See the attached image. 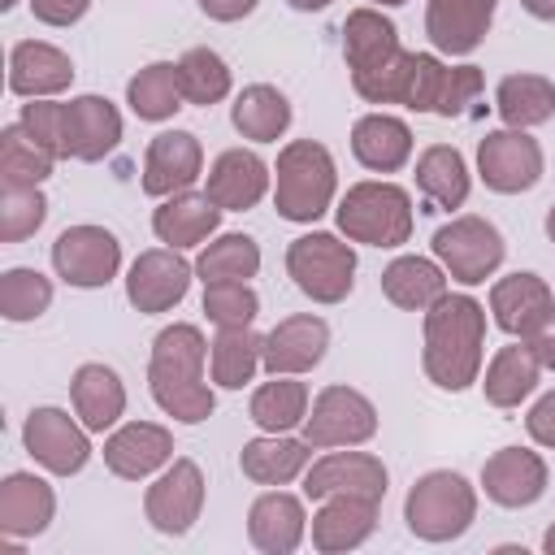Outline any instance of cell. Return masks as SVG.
I'll list each match as a JSON object with an SVG mask.
<instances>
[{
    "mask_svg": "<svg viewBox=\"0 0 555 555\" xmlns=\"http://www.w3.org/2000/svg\"><path fill=\"white\" fill-rule=\"evenodd\" d=\"M347 56L360 95L369 100H408L416 56H403L395 43V26L377 13H351L347 22Z\"/></svg>",
    "mask_w": 555,
    "mask_h": 555,
    "instance_id": "6da1fadb",
    "label": "cell"
},
{
    "mask_svg": "<svg viewBox=\"0 0 555 555\" xmlns=\"http://www.w3.org/2000/svg\"><path fill=\"white\" fill-rule=\"evenodd\" d=\"M199 364H204V338L195 325H173L156 338L152 390L165 412H173L182 421H204L212 412V395L199 382Z\"/></svg>",
    "mask_w": 555,
    "mask_h": 555,
    "instance_id": "7a4b0ae2",
    "label": "cell"
},
{
    "mask_svg": "<svg viewBox=\"0 0 555 555\" xmlns=\"http://www.w3.org/2000/svg\"><path fill=\"white\" fill-rule=\"evenodd\" d=\"M477 347H481V308L464 295L438 299V308L429 312V351H425L434 382L451 390L468 386L477 369Z\"/></svg>",
    "mask_w": 555,
    "mask_h": 555,
    "instance_id": "3957f363",
    "label": "cell"
},
{
    "mask_svg": "<svg viewBox=\"0 0 555 555\" xmlns=\"http://www.w3.org/2000/svg\"><path fill=\"white\" fill-rule=\"evenodd\" d=\"M334 191L330 152L317 143H291L278 160V208L291 221H312Z\"/></svg>",
    "mask_w": 555,
    "mask_h": 555,
    "instance_id": "277c9868",
    "label": "cell"
},
{
    "mask_svg": "<svg viewBox=\"0 0 555 555\" xmlns=\"http://www.w3.org/2000/svg\"><path fill=\"white\" fill-rule=\"evenodd\" d=\"M338 225L364 243H377V247H390V243H403L408 238V195L399 186H356L343 208H338Z\"/></svg>",
    "mask_w": 555,
    "mask_h": 555,
    "instance_id": "5b68a950",
    "label": "cell"
},
{
    "mask_svg": "<svg viewBox=\"0 0 555 555\" xmlns=\"http://www.w3.org/2000/svg\"><path fill=\"white\" fill-rule=\"evenodd\" d=\"M291 273L299 282V291H308L312 299H343L351 291V269H356V256L330 238V234H308V238H295L291 247Z\"/></svg>",
    "mask_w": 555,
    "mask_h": 555,
    "instance_id": "8992f818",
    "label": "cell"
},
{
    "mask_svg": "<svg viewBox=\"0 0 555 555\" xmlns=\"http://www.w3.org/2000/svg\"><path fill=\"white\" fill-rule=\"evenodd\" d=\"M473 516V494L455 473H434L425 477L412 499H408V525L425 538H447L460 533Z\"/></svg>",
    "mask_w": 555,
    "mask_h": 555,
    "instance_id": "52a82bcc",
    "label": "cell"
},
{
    "mask_svg": "<svg viewBox=\"0 0 555 555\" xmlns=\"http://www.w3.org/2000/svg\"><path fill=\"white\" fill-rule=\"evenodd\" d=\"M434 251L451 264V273L460 282H481L503 260V238H499L494 225H486L477 217H464V221H451L434 234Z\"/></svg>",
    "mask_w": 555,
    "mask_h": 555,
    "instance_id": "ba28073f",
    "label": "cell"
},
{
    "mask_svg": "<svg viewBox=\"0 0 555 555\" xmlns=\"http://www.w3.org/2000/svg\"><path fill=\"white\" fill-rule=\"evenodd\" d=\"M52 260L56 269L74 282V286H100L113 278L117 269V238L108 230H95V225H78V230H65L52 247Z\"/></svg>",
    "mask_w": 555,
    "mask_h": 555,
    "instance_id": "9c48e42d",
    "label": "cell"
},
{
    "mask_svg": "<svg viewBox=\"0 0 555 555\" xmlns=\"http://www.w3.org/2000/svg\"><path fill=\"white\" fill-rule=\"evenodd\" d=\"M494 312H499L503 330L525 334V338H538L555 321V304L533 273H516V278L499 282L494 286Z\"/></svg>",
    "mask_w": 555,
    "mask_h": 555,
    "instance_id": "30bf717a",
    "label": "cell"
},
{
    "mask_svg": "<svg viewBox=\"0 0 555 555\" xmlns=\"http://www.w3.org/2000/svg\"><path fill=\"white\" fill-rule=\"evenodd\" d=\"M121 134V121L113 113L108 100H95V95H82L74 100L69 108H61V143L65 152L74 156H104Z\"/></svg>",
    "mask_w": 555,
    "mask_h": 555,
    "instance_id": "8fae6325",
    "label": "cell"
},
{
    "mask_svg": "<svg viewBox=\"0 0 555 555\" xmlns=\"http://www.w3.org/2000/svg\"><path fill=\"white\" fill-rule=\"evenodd\" d=\"M538 169H542V156L533 139L507 134V130L481 139V173L494 191H525L538 182Z\"/></svg>",
    "mask_w": 555,
    "mask_h": 555,
    "instance_id": "7c38bea8",
    "label": "cell"
},
{
    "mask_svg": "<svg viewBox=\"0 0 555 555\" xmlns=\"http://www.w3.org/2000/svg\"><path fill=\"white\" fill-rule=\"evenodd\" d=\"M373 434V408L356 395V390H325L312 421H308V438L312 442H356Z\"/></svg>",
    "mask_w": 555,
    "mask_h": 555,
    "instance_id": "4fadbf2b",
    "label": "cell"
},
{
    "mask_svg": "<svg viewBox=\"0 0 555 555\" xmlns=\"http://www.w3.org/2000/svg\"><path fill=\"white\" fill-rule=\"evenodd\" d=\"M494 0H434L429 4V35L442 52H468L486 35Z\"/></svg>",
    "mask_w": 555,
    "mask_h": 555,
    "instance_id": "5bb4252c",
    "label": "cell"
},
{
    "mask_svg": "<svg viewBox=\"0 0 555 555\" xmlns=\"http://www.w3.org/2000/svg\"><path fill=\"white\" fill-rule=\"evenodd\" d=\"M199 173V147L191 134L173 130V134H156L152 147H147V178L143 186L152 195H165V191H182L191 186Z\"/></svg>",
    "mask_w": 555,
    "mask_h": 555,
    "instance_id": "9a60e30c",
    "label": "cell"
},
{
    "mask_svg": "<svg viewBox=\"0 0 555 555\" xmlns=\"http://www.w3.org/2000/svg\"><path fill=\"white\" fill-rule=\"evenodd\" d=\"M26 447H30L48 468H56V473H74V468H82V460H87L82 434H78V429L69 425V416H61L56 408H43V412L30 416V425H26Z\"/></svg>",
    "mask_w": 555,
    "mask_h": 555,
    "instance_id": "2e32d148",
    "label": "cell"
},
{
    "mask_svg": "<svg viewBox=\"0 0 555 555\" xmlns=\"http://www.w3.org/2000/svg\"><path fill=\"white\" fill-rule=\"evenodd\" d=\"M186 291V264L169 251H147L143 260H134L130 269V299L147 312H160L169 304H178Z\"/></svg>",
    "mask_w": 555,
    "mask_h": 555,
    "instance_id": "e0dca14e",
    "label": "cell"
},
{
    "mask_svg": "<svg viewBox=\"0 0 555 555\" xmlns=\"http://www.w3.org/2000/svg\"><path fill=\"white\" fill-rule=\"evenodd\" d=\"M264 191V165L251 152H225L208 173V199L217 208H251Z\"/></svg>",
    "mask_w": 555,
    "mask_h": 555,
    "instance_id": "ac0fdd59",
    "label": "cell"
},
{
    "mask_svg": "<svg viewBox=\"0 0 555 555\" xmlns=\"http://www.w3.org/2000/svg\"><path fill=\"white\" fill-rule=\"evenodd\" d=\"M325 351V325L312 321V317H291L282 321L269 338H264V364L273 373H286V369H308L317 364Z\"/></svg>",
    "mask_w": 555,
    "mask_h": 555,
    "instance_id": "d6986e66",
    "label": "cell"
},
{
    "mask_svg": "<svg viewBox=\"0 0 555 555\" xmlns=\"http://www.w3.org/2000/svg\"><path fill=\"white\" fill-rule=\"evenodd\" d=\"M195 507H199V473L191 464H173V473L156 481V490L147 499V512H152V520L160 529L182 533L191 525Z\"/></svg>",
    "mask_w": 555,
    "mask_h": 555,
    "instance_id": "ffe728a7",
    "label": "cell"
},
{
    "mask_svg": "<svg viewBox=\"0 0 555 555\" xmlns=\"http://www.w3.org/2000/svg\"><path fill=\"white\" fill-rule=\"evenodd\" d=\"M486 490L499 503H533L542 494V464L529 451L507 447L486 464Z\"/></svg>",
    "mask_w": 555,
    "mask_h": 555,
    "instance_id": "44dd1931",
    "label": "cell"
},
{
    "mask_svg": "<svg viewBox=\"0 0 555 555\" xmlns=\"http://www.w3.org/2000/svg\"><path fill=\"white\" fill-rule=\"evenodd\" d=\"M351 147L369 169H399L408 160L412 139H408V126L395 117H364L351 134Z\"/></svg>",
    "mask_w": 555,
    "mask_h": 555,
    "instance_id": "7402d4cb",
    "label": "cell"
},
{
    "mask_svg": "<svg viewBox=\"0 0 555 555\" xmlns=\"http://www.w3.org/2000/svg\"><path fill=\"white\" fill-rule=\"evenodd\" d=\"M169 455V434L156 425H126L113 442H108V464L121 477H143L152 473L160 460Z\"/></svg>",
    "mask_w": 555,
    "mask_h": 555,
    "instance_id": "603a6c76",
    "label": "cell"
},
{
    "mask_svg": "<svg viewBox=\"0 0 555 555\" xmlns=\"http://www.w3.org/2000/svg\"><path fill=\"white\" fill-rule=\"evenodd\" d=\"M69 74H74L69 61L48 43L13 48V78H9L13 91H56V87L69 82Z\"/></svg>",
    "mask_w": 555,
    "mask_h": 555,
    "instance_id": "cb8c5ba5",
    "label": "cell"
},
{
    "mask_svg": "<svg viewBox=\"0 0 555 555\" xmlns=\"http://www.w3.org/2000/svg\"><path fill=\"white\" fill-rule=\"evenodd\" d=\"M212 225H217V204L208 195H182V199H169L156 212V234L165 243H173V247L199 243Z\"/></svg>",
    "mask_w": 555,
    "mask_h": 555,
    "instance_id": "d4e9b609",
    "label": "cell"
},
{
    "mask_svg": "<svg viewBox=\"0 0 555 555\" xmlns=\"http://www.w3.org/2000/svg\"><path fill=\"white\" fill-rule=\"evenodd\" d=\"M499 113L512 121V126H533V121H546L555 113V87L546 78H533V74H512L503 78L499 87Z\"/></svg>",
    "mask_w": 555,
    "mask_h": 555,
    "instance_id": "484cf974",
    "label": "cell"
},
{
    "mask_svg": "<svg viewBox=\"0 0 555 555\" xmlns=\"http://www.w3.org/2000/svg\"><path fill=\"white\" fill-rule=\"evenodd\" d=\"M416 182L421 191L442 204V208H460L464 195H468V178H464V160L455 147H429L421 156V169H416Z\"/></svg>",
    "mask_w": 555,
    "mask_h": 555,
    "instance_id": "4316f807",
    "label": "cell"
},
{
    "mask_svg": "<svg viewBox=\"0 0 555 555\" xmlns=\"http://www.w3.org/2000/svg\"><path fill=\"white\" fill-rule=\"evenodd\" d=\"M74 403H78L87 429H104L108 421H117V412H121V386H117L113 369H100V364L78 369V377H74Z\"/></svg>",
    "mask_w": 555,
    "mask_h": 555,
    "instance_id": "83f0119b",
    "label": "cell"
},
{
    "mask_svg": "<svg viewBox=\"0 0 555 555\" xmlns=\"http://www.w3.org/2000/svg\"><path fill=\"white\" fill-rule=\"evenodd\" d=\"M538 382V356L533 347H503L490 364V377H486V395L494 403H516L520 395H529Z\"/></svg>",
    "mask_w": 555,
    "mask_h": 555,
    "instance_id": "f1b7e54d",
    "label": "cell"
},
{
    "mask_svg": "<svg viewBox=\"0 0 555 555\" xmlns=\"http://www.w3.org/2000/svg\"><path fill=\"white\" fill-rule=\"evenodd\" d=\"M382 286H386V295H390L395 304H403V308H421V304H429V299H442V273H438L429 260H416V256L395 260V264L386 269V278H382Z\"/></svg>",
    "mask_w": 555,
    "mask_h": 555,
    "instance_id": "f546056e",
    "label": "cell"
},
{
    "mask_svg": "<svg viewBox=\"0 0 555 555\" xmlns=\"http://www.w3.org/2000/svg\"><path fill=\"white\" fill-rule=\"evenodd\" d=\"M256 264H260V251L247 234H225L199 256L204 282H243L256 273Z\"/></svg>",
    "mask_w": 555,
    "mask_h": 555,
    "instance_id": "4dcf8cb0",
    "label": "cell"
},
{
    "mask_svg": "<svg viewBox=\"0 0 555 555\" xmlns=\"http://www.w3.org/2000/svg\"><path fill=\"white\" fill-rule=\"evenodd\" d=\"M286 121H291V108L273 87H251L234 104V126L247 130L251 139H273V134H282Z\"/></svg>",
    "mask_w": 555,
    "mask_h": 555,
    "instance_id": "1f68e13d",
    "label": "cell"
},
{
    "mask_svg": "<svg viewBox=\"0 0 555 555\" xmlns=\"http://www.w3.org/2000/svg\"><path fill=\"white\" fill-rule=\"evenodd\" d=\"M182 82H178V65H147L134 82H130V104L139 117H169L178 108Z\"/></svg>",
    "mask_w": 555,
    "mask_h": 555,
    "instance_id": "d6a6232c",
    "label": "cell"
},
{
    "mask_svg": "<svg viewBox=\"0 0 555 555\" xmlns=\"http://www.w3.org/2000/svg\"><path fill=\"white\" fill-rule=\"evenodd\" d=\"M334 481L347 486V490H356V486H364V490H373V494L386 490V473H382L373 460H364V455H330L325 464H317V473L308 477V494L317 499V494H325Z\"/></svg>",
    "mask_w": 555,
    "mask_h": 555,
    "instance_id": "836d02e7",
    "label": "cell"
},
{
    "mask_svg": "<svg viewBox=\"0 0 555 555\" xmlns=\"http://www.w3.org/2000/svg\"><path fill=\"white\" fill-rule=\"evenodd\" d=\"M178 82H182V95H186L191 104H212V100L225 95L230 74H225V65H221L217 52L195 48V52L182 56V65H178Z\"/></svg>",
    "mask_w": 555,
    "mask_h": 555,
    "instance_id": "e575fe53",
    "label": "cell"
},
{
    "mask_svg": "<svg viewBox=\"0 0 555 555\" xmlns=\"http://www.w3.org/2000/svg\"><path fill=\"white\" fill-rule=\"evenodd\" d=\"M256 347H260V338L247 334V325L221 330V338L212 347V373H217V382L221 386H243L251 377V369H256Z\"/></svg>",
    "mask_w": 555,
    "mask_h": 555,
    "instance_id": "d590c367",
    "label": "cell"
},
{
    "mask_svg": "<svg viewBox=\"0 0 555 555\" xmlns=\"http://www.w3.org/2000/svg\"><path fill=\"white\" fill-rule=\"evenodd\" d=\"M251 416L264 425V429H286L304 416V386L299 382H269L256 390L251 399Z\"/></svg>",
    "mask_w": 555,
    "mask_h": 555,
    "instance_id": "8d00e7d4",
    "label": "cell"
},
{
    "mask_svg": "<svg viewBox=\"0 0 555 555\" xmlns=\"http://www.w3.org/2000/svg\"><path fill=\"white\" fill-rule=\"evenodd\" d=\"M304 447L299 442H251L243 451V468L256 477V481H282L291 477L299 464H304Z\"/></svg>",
    "mask_w": 555,
    "mask_h": 555,
    "instance_id": "74e56055",
    "label": "cell"
},
{
    "mask_svg": "<svg viewBox=\"0 0 555 555\" xmlns=\"http://www.w3.org/2000/svg\"><path fill=\"white\" fill-rule=\"evenodd\" d=\"M204 312L230 330V325H247L256 317V295L243 286V282H208L204 291Z\"/></svg>",
    "mask_w": 555,
    "mask_h": 555,
    "instance_id": "f35d334b",
    "label": "cell"
},
{
    "mask_svg": "<svg viewBox=\"0 0 555 555\" xmlns=\"http://www.w3.org/2000/svg\"><path fill=\"white\" fill-rule=\"evenodd\" d=\"M48 147L30 139V147L22 143V130H4V178L9 186H35L48 173Z\"/></svg>",
    "mask_w": 555,
    "mask_h": 555,
    "instance_id": "ab89813d",
    "label": "cell"
},
{
    "mask_svg": "<svg viewBox=\"0 0 555 555\" xmlns=\"http://www.w3.org/2000/svg\"><path fill=\"white\" fill-rule=\"evenodd\" d=\"M48 295H52V291H48V282H43L39 273H30V269H13V273L4 278V291H0V299H4V317L26 321V317L43 312Z\"/></svg>",
    "mask_w": 555,
    "mask_h": 555,
    "instance_id": "60d3db41",
    "label": "cell"
},
{
    "mask_svg": "<svg viewBox=\"0 0 555 555\" xmlns=\"http://www.w3.org/2000/svg\"><path fill=\"white\" fill-rule=\"evenodd\" d=\"M43 221V195L35 186H9V208H4V234L22 238Z\"/></svg>",
    "mask_w": 555,
    "mask_h": 555,
    "instance_id": "b9f144b4",
    "label": "cell"
},
{
    "mask_svg": "<svg viewBox=\"0 0 555 555\" xmlns=\"http://www.w3.org/2000/svg\"><path fill=\"white\" fill-rule=\"evenodd\" d=\"M30 4L43 22H74L87 9V0H30Z\"/></svg>",
    "mask_w": 555,
    "mask_h": 555,
    "instance_id": "7bdbcfd3",
    "label": "cell"
},
{
    "mask_svg": "<svg viewBox=\"0 0 555 555\" xmlns=\"http://www.w3.org/2000/svg\"><path fill=\"white\" fill-rule=\"evenodd\" d=\"M529 429H533V438H542V442H555V395H546V399L533 408V416H529Z\"/></svg>",
    "mask_w": 555,
    "mask_h": 555,
    "instance_id": "ee69618b",
    "label": "cell"
},
{
    "mask_svg": "<svg viewBox=\"0 0 555 555\" xmlns=\"http://www.w3.org/2000/svg\"><path fill=\"white\" fill-rule=\"evenodd\" d=\"M212 17H238V13H247L256 0H199Z\"/></svg>",
    "mask_w": 555,
    "mask_h": 555,
    "instance_id": "f6af8a7d",
    "label": "cell"
},
{
    "mask_svg": "<svg viewBox=\"0 0 555 555\" xmlns=\"http://www.w3.org/2000/svg\"><path fill=\"white\" fill-rule=\"evenodd\" d=\"M525 9L538 17H555V0H525Z\"/></svg>",
    "mask_w": 555,
    "mask_h": 555,
    "instance_id": "bcb514c9",
    "label": "cell"
},
{
    "mask_svg": "<svg viewBox=\"0 0 555 555\" xmlns=\"http://www.w3.org/2000/svg\"><path fill=\"white\" fill-rule=\"evenodd\" d=\"M291 4H295V9H321L325 0H291Z\"/></svg>",
    "mask_w": 555,
    "mask_h": 555,
    "instance_id": "7dc6e473",
    "label": "cell"
},
{
    "mask_svg": "<svg viewBox=\"0 0 555 555\" xmlns=\"http://www.w3.org/2000/svg\"><path fill=\"white\" fill-rule=\"evenodd\" d=\"M546 230H551V238H555V208H551V217H546Z\"/></svg>",
    "mask_w": 555,
    "mask_h": 555,
    "instance_id": "c3c4849f",
    "label": "cell"
},
{
    "mask_svg": "<svg viewBox=\"0 0 555 555\" xmlns=\"http://www.w3.org/2000/svg\"><path fill=\"white\" fill-rule=\"evenodd\" d=\"M546 551H555V529H551V533H546Z\"/></svg>",
    "mask_w": 555,
    "mask_h": 555,
    "instance_id": "681fc988",
    "label": "cell"
},
{
    "mask_svg": "<svg viewBox=\"0 0 555 555\" xmlns=\"http://www.w3.org/2000/svg\"><path fill=\"white\" fill-rule=\"evenodd\" d=\"M386 4H399V0H386Z\"/></svg>",
    "mask_w": 555,
    "mask_h": 555,
    "instance_id": "f907efd6",
    "label": "cell"
}]
</instances>
